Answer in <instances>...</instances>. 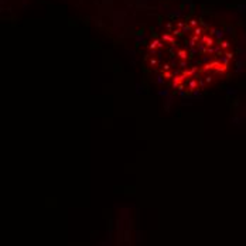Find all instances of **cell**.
<instances>
[{
    "label": "cell",
    "mask_w": 246,
    "mask_h": 246,
    "mask_svg": "<svg viewBox=\"0 0 246 246\" xmlns=\"http://www.w3.org/2000/svg\"><path fill=\"white\" fill-rule=\"evenodd\" d=\"M233 49L226 37L197 17L170 20L151 37L146 64L156 79L177 96H195L230 71Z\"/></svg>",
    "instance_id": "obj_1"
}]
</instances>
